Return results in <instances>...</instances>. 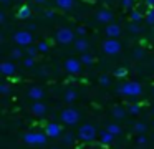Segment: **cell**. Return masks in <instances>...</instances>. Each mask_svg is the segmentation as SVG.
<instances>
[{
	"label": "cell",
	"mask_w": 154,
	"mask_h": 149,
	"mask_svg": "<svg viewBox=\"0 0 154 149\" xmlns=\"http://www.w3.org/2000/svg\"><path fill=\"white\" fill-rule=\"evenodd\" d=\"M103 51L106 55H118L121 51V43L116 38H108L103 42Z\"/></svg>",
	"instance_id": "6"
},
{
	"label": "cell",
	"mask_w": 154,
	"mask_h": 149,
	"mask_svg": "<svg viewBox=\"0 0 154 149\" xmlns=\"http://www.w3.org/2000/svg\"><path fill=\"white\" fill-rule=\"evenodd\" d=\"M65 70L68 73H71V75H76V73L81 71V61L76 58H68L65 61Z\"/></svg>",
	"instance_id": "8"
},
{
	"label": "cell",
	"mask_w": 154,
	"mask_h": 149,
	"mask_svg": "<svg viewBox=\"0 0 154 149\" xmlns=\"http://www.w3.org/2000/svg\"><path fill=\"white\" fill-rule=\"evenodd\" d=\"M47 138L48 136L45 132H27L23 136V141L32 146H43L47 142Z\"/></svg>",
	"instance_id": "3"
},
{
	"label": "cell",
	"mask_w": 154,
	"mask_h": 149,
	"mask_svg": "<svg viewBox=\"0 0 154 149\" xmlns=\"http://www.w3.org/2000/svg\"><path fill=\"white\" fill-rule=\"evenodd\" d=\"M152 113H154V108H152Z\"/></svg>",
	"instance_id": "44"
},
{
	"label": "cell",
	"mask_w": 154,
	"mask_h": 149,
	"mask_svg": "<svg viewBox=\"0 0 154 149\" xmlns=\"http://www.w3.org/2000/svg\"><path fill=\"white\" fill-rule=\"evenodd\" d=\"M45 111H47V106L43 104V103L40 101H35L33 104H32V113H33L35 116H43Z\"/></svg>",
	"instance_id": "14"
},
{
	"label": "cell",
	"mask_w": 154,
	"mask_h": 149,
	"mask_svg": "<svg viewBox=\"0 0 154 149\" xmlns=\"http://www.w3.org/2000/svg\"><path fill=\"white\" fill-rule=\"evenodd\" d=\"M96 20L101 23H109L111 20H113V13H111L109 10H100V12L96 13Z\"/></svg>",
	"instance_id": "12"
},
{
	"label": "cell",
	"mask_w": 154,
	"mask_h": 149,
	"mask_svg": "<svg viewBox=\"0 0 154 149\" xmlns=\"http://www.w3.org/2000/svg\"><path fill=\"white\" fill-rule=\"evenodd\" d=\"M100 83H101L103 86H109V76L101 75V76H100Z\"/></svg>",
	"instance_id": "30"
},
{
	"label": "cell",
	"mask_w": 154,
	"mask_h": 149,
	"mask_svg": "<svg viewBox=\"0 0 154 149\" xmlns=\"http://www.w3.org/2000/svg\"><path fill=\"white\" fill-rule=\"evenodd\" d=\"M141 91H143V88L137 81H126L118 88V93H121L124 96H139Z\"/></svg>",
	"instance_id": "1"
},
{
	"label": "cell",
	"mask_w": 154,
	"mask_h": 149,
	"mask_svg": "<svg viewBox=\"0 0 154 149\" xmlns=\"http://www.w3.org/2000/svg\"><path fill=\"white\" fill-rule=\"evenodd\" d=\"M12 56H14V58H22V51L18 48L12 50Z\"/></svg>",
	"instance_id": "34"
},
{
	"label": "cell",
	"mask_w": 154,
	"mask_h": 149,
	"mask_svg": "<svg viewBox=\"0 0 154 149\" xmlns=\"http://www.w3.org/2000/svg\"><path fill=\"white\" fill-rule=\"evenodd\" d=\"M30 15H32V10L28 8L27 5H23L20 10H18V18H23L25 20V18H30Z\"/></svg>",
	"instance_id": "17"
},
{
	"label": "cell",
	"mask_w": 154,
	"mask_h": 149,
	"mask_svg": "<svg viewBox=\"0 0 154 149\" xmlns=\"http://www.w3.org/2000/svg\"><path fill=\"white\" fill-rule=\"evenodd\" d=\"M100 139H101V142H103V144H109V142H113L114 136L111 134L109 131H103V132H100Z\"/></svg>",
	"instance_id": "15"
},
{
	"label": "cell",
	"mask_w": 154,
	"mask_h": 149,
	"mask_svg": "<svg viewBox=\"0 0 154 149\" xmlns=\"http://www.w3.org/2000/svg\"><path fill=\"white\" fill-rule=\"evenodd\" d=\"M75 40V35L70 28H60L57 32V42L61 43V45H70Z\"/></svg>",
	"instance_id": "7"
},
{
	"label": "cell",
	"mask_w": 154,
	"mask_h": 149,
	"mask_svg": "<svg viewBox=\"0 0 154 149\" xmlns=\"http://www.w3.org/2000/svg\"><path fill=\"white\" fill-rule=\"evenodd\" d=\"M37 3H45V0H35Z\"/></svg>",
	"instance_id": "42"
},
{
	"label": "cell",
	"mask_w": 154,
	"mask_h": 149,
	"mask_svg": "<svg viewBox=\"0 0 154 149\" xmlns=\"http://www.w3.org/2000/svg\"><path fill=\"white\" fill-rule=\"evenodd\" d=\"M129 113L131 114H137V113H139V104H131L129 106Z\"/></svg>",
	"instance_id": "32"
},
{
	"label": "cell",
	"mask_w": 154,
	"mask_h": 149,
	"mask_svg": "<svg viewBox=\"0 0 154 149\" xmlns=\"http://www.w3.org/2000/svg\"><path fill=\"white\" fill-rule=\"evenodd\" d=\"M37 48H38V51L45 53V51H48V48H50V46H48V43H47V42H40Z\"/></svg>",
	"instance_id": "28"
},
{
	"label": "cell",
	"mask_w": 154,
	"mask_h": 149,
	"mask_svg": "<svg viewBox=\"0 0 154 149\" xmlns=\"http://www.w3.org/2000/svg\"><path fill=\"white\" fill-rule=\"evenodd\" d=\"M14 42L20 46H30V43L33 42V36L28 30H18L14 35Z\"/></svg>",
	"instance_id": "4"
},
{
	"label": "cell",
	"mask_w": 154,
	"mask_h": 149,
	"mask_svg": "<svg viewBox=\"0 0 154 149\" xmlns=\"http://www.w3.org/2000/svg\"><path fill=\"white\" fill-rule=\"evenodd\" d=\"M134 131H136L137 134H143V132H146V124H144V123H136V126H134Z\"/></svg>",
	"instance_id": "24"
},
{
	"label": "cell",
	"mask_w": 154,
	"mask_h": 149,
	"mask_svg": "<svg viewBox=\"0 0 154 149\" xmlns=\"http://www.w3.org/2000/svg\"><path fill=\"white\" fill-rule=\"evenodd\" d=\"M61 121L66 123V124H76L80 121V113L75 108H66L61 111Z\"/></svg>",
	"instance_id": "5"
},
{
	"label": "cell",
	"mask_w": 154,
	"mask_h": 149,
	"mask_svg": "<svg viewBox=\"0 0 154 149\" xmlns=\"http://www.w3.org/2000/svg\"><path fill=\"white\" fill-rule=\"evenodd\" d=\"M128 75V70L126 68H118L114 70V76H118V78H123V76Z\"/></svg>",
	"instance_id": "26"
},
{
	"label": "cell",
	"mask_w": 154,
	"mask_h": 149,
	"mask_svg": "<svg viewBox=\"0 0 154 149\" xmlns=\"http://www.w3.org/2000/svg\"><path fill=\"white\" fill-rule=\"evenodd\" d=\"M143 18V15H141V12L139 10H131V22H139V20Z\"/></svg>",
	"instance_id": "22"
},
{
	"label": "cell",
	"mask_w": 154,
	"mask_h": 149,
	"mask_svg": "<svg viewBox=\"0 0 154 149\" xmlns=\"http://www.w3.org/2000/svg\"><path fill=\"white\" fill-rule=\"evenodd\" d=\"M63 142H65V144H68V146L73 144V134H66L63 138Z\"/></svg>",
	"instance_id": "31"
},
{
	"label": "cell",
	"mask_w": 154,
	"mask_h": 149,
	"mask_svg": "<svg viewBox=\"0 0 154 149\" xmlns=\"http://www.w3.org/2000/svg\"><path fill=\"white\" fill-rule=\"evenodd\" d=\"M27 96L32 98V99H35V101H40V99L45 96V93H43V89H42L40 86H32V88L28 89Z\"/></svg>",
	"instance_id": "10"
},
{
	"label": "cell",
	"mask_w": 154,
	"mask_h": 149,
	"mask_svg": "<svg viewBox=\"0 0 154 149\" xmlns=\"http://www.w3.org/2000/svg\"><path fill=\"white\" fill-rule=\"evenodd\" d=\"M94 58L90 55V53H83V56H81V63L83 65H93Z\"/></svg>",
	"instance_id": "21"
},
{
	"label": "cell",
	"mask_w": 154,
	"mask_h": 149,
	"mask_svg": "<svg viewBox=\"0 0 154 149\" xmlns=\"http://www.w3.org/2000/svg\"><path fill=\"white\" fill-rule=\"evenodd\" d=\"M121 3H123V7L124 8H131V7H133V0H121Z\"/></svg>",
	"instance_id": "33"
},
{
	"label": "cell",
	"mask_w": 154,
	"mask_h": 149,
	"mask_svg": "<svg viewBox=\"0 0 154 149\" xmlns=\"http://www.w3.org/2000/svg\"><path fill=\"white\" fill-rule=\"evenodd\" d=\"M15 65L12 61H4L2 65H0V71H2V75H5V76H12L15 73Z\"/></svg>",
	"instance_id": "11"
},
{
	"label": "cell",
	"mask_w": 154,
	"mask_h": 149,
	"mask_svg": "<svg viewBox=\"0 0 154 149\" xmlns=\"http://www.w3.org/2000/svg\"><path fill=\"white\" fill-rule=\"evenodd\" d=\"M88 46H90V45H88V42H86V40H83V38H81V40H78V42L75 43V48H76L80 53H86Z\"/></svg>",
	"instance_id": "16"
},
{
	"label": "cell",
	"mask_w": 154,
	"mask_h": 149,
	"mask_svg": "<svg viewBox=\"0 0 154 149\" xmlns=\"http://www.w3.org/2000/svg\"><path fill=\"white\" fill-rule=\"evenodd\" d=\"M57 5L63 10H70L73 7V0H57Z\"/></svg>",
	"instance_id": "18"
},
{
	"label": "cell",
	"mask_w": 154,
	"mask_h": 149,
	"mask_svg": "<svg viewBox=\"0 0 154 149\" xmlns=\"http://www.w3.org/2000/svg\"><path fill=\"white\" fill-rule=\"evenodd\" d=\"M152 95H154V89H152Z\"/></svg>",
	"instance_id": "43"
},
{
	"label": "cell",
	"mask_w": 154,
	"mask_h": 149,
	"mask_svg": "<svg viewBox=\"0 0 154 149\" xmlns=\"http://www.w3.org/2000/svg\"><path fill=\"white\" fill-rule=\"evenodd\" d=\"M0 91L4 93V95H7V93H8V85H2V86H0Z\"/></svg>",
	"instance_id": "36"
},
{
	"label": "cell",
	"mask_w": 154,
	"mask_h": 149,
	"mask_svg": "<svg viewBox=\"0 0 154 149\" xmlns=\"http://www.w3.org/2000/svg\"><path fill=\"white\" fill-rule=\"evenodd\" d=\"M146 22L149 23V25H154V8H149L146 13Z\"/></svg>",
	"instance_id": "23"
},
{
	"label": "cell",
	"mask_w": 154,
	"mask_h": 149,
	"mask_svg": "<svg viewBox=\"0 0 154 149\" xmlns=\"http://www.w3.org/2000/svg\"><path fill=\"white\" fill-rule=\"evenodd\" d=\"M106 131H109L113 136H116V134H119V132H121V128H119V124H116V123H111V124L106 128Z\"/></svg>",
	"instance_id": "20"
},
{
	"label": "cell",
	"mask_w": 154,
	"mask_h": 149,
	"mask_svg": "<svg viewBox=\"0 0 154 149\" xmlns=\"http://www.w3.org/2000/svg\"><path fill=\"white\" fill-rule=\"evenodd\" d=\"M38 51V48H32V46H28V56H35Z\"/></svg>",
	"instance_id": "35"
},
{
	"label": "cell",
	"mask_w": 154,
	"mask_h": 149,
	"mask_svg": "<svg viewBox=\"0 0 154 149\" xmlns=\"http://www.w3.org/2000/svg\"><path fill=\"white\" fill-rule=\"evenodd\" d=\"M121 33V28L119 25H114V23H109V25L106 26V36L108 38H118Z\"/></svg>",
	"instance_id": "13"
},
{
	"label": "cell",
	"mask_w": 154,
	"mask_h": 149,
	"mask_svg": "<svg viewBox=\"0 0 154 149\" xmlns=\"http://www.w3.org/2000/svg\"><path fill=\"white\" fill-rule=\"evenodd\" d=\"M137 142H139V144H146V138H144V136H139V138H137Z\"/></svg>",
	"instance_id": "38"
},
{
	"label": "cell",
	"mask_w": 154,
	"mask_h": 149,
	"mask_svg": "<svg viewBox=\"0 0 154 149\" xmlns=\"http://www.w3.org/2000/svg\"><path fill=\"white\" fill-rule=\"evenodd\" d=\"M146 3L151 7V8H154V0H146Z\"/></svg>",
	"instance_id": "40"
},
{
	"label": "cell",
	"mask_w": 154,
	"mask_h": 149,
	"mask_svg": "<svg viewBox=\"0 0 154 149\" xmlns=\"http://www.w3.org/2000/svg\"><path fill=\"white\" fill-rule=\"evenodd\" d=\"M124 114H126V113H124V109L123 108H114L113 109V116H114V118H124Z\"/></svg>",
	"instance_id": "25"
},
{
	"label": "cell",
	"mask_w": 154,
	"mask_h": 149,
	"mask_svg": "<svg viewBox=\"0 0 154 149\" xmlns=\"http://www.w3.org/2000/svg\"><path fill=\"white\" fill-rule=\"evenodd\" d=\"M96 136H98L96 129H94V126L90 124V123L80 126V129H78V138H80L81 141H93Z\"/></svg>",
	"instance_id": "2"
},
{
	"label": "cell",
	"mask_w": 154,
	"mask_h": 149,
	"mask_svg": "<svg viewBox=\"0 0 154 149\" xmlns=\"http://www.w3.org/2000/svg\"><path fill=\"white\" fill-rule=\"evenodd\" d=\"M85 33H86V30H85L83 26H80V28H78V35H85Z\"/></svg>",
	"instance_id": "39"
},
{
	"label": "cell",
	"mask_w": 154,
	"mask_h": 149,
	"mask_svg": "<svg viewBox=\"0 0 154 149\" xmlns=\"http://www.w3.org/2000/svg\"><path fill=\"white\" fill-rule=\"evenodd\" d=\"M134 55H136V58H143L144 51H143V50H136V51H134Z\"/></svg>",
	"instance_id": "37"
},
{
	"label": "cell",
	"mask_w": 154,
	"mask_h": 149,
	"mask_svg": "<svg viewBox=\"0 0 154 149\" xmlns=\"http://www.w3.org/2000/svg\"><path fill=\"white\" fill-rule=\"evenodd\" d=\"M75 99H76V91H75V89H68V91L65 93V101H66V103H73Z\"/></svg>",
	"instance_id": "19"
},
{
	"label": "cell",
	"mask_w": 154,
	"mask_h": 149,
	"mask_svg": "<svg viewBox=\"0 0 154 149\" xmlns=\"http://www.w3.org/2000/svg\"><path fill=\"white\" fill-rule=\"evenodd\" d=\"M45 134H47L48 138H58V136L61 134L60 124H57V123H48L47 128H45Z\"/></svg>",
	"instance_id": "9"
},
{
	"label": "cell",
	"mask_w": 154,
	"mask_h": 149,
	"mask_svg": "<svg viewBox=\"0 0 154 149\" xmlns=\"http://www.w3.org/2000/svg\"><path fill=\"white\" fill-rule=\"evenodd\" d=\"M129 32H131V33H139V32H141V26L137 25V23L131 22V23H129Z\"/></svg>",
	"instance_id": "27"
},
{
	"label": "cell",
	"mask_w": 154,
	"mask_h": 149,
	"mask_svg": "<svg viewBox=\"0 0 154 149\" xmlns=\"http://www.w3.org/2000/svg\"><path fill=\"white\" fill-rule=\"evenodd\" d=\"M23 65L27 66V68H32V66L35 65V60H33V56H27V58L23 60Z\"/></svg>",
	"instance_id": "29"
},
{
	"label": "cell",
	"mask_w": 154,
	"mask_h": 149,
	"mask_svg": "<svg viewBox=\"0 0 154 149\" xmlns=\"http://www.w3.org/2000/svg\"><path fill=\"white\" fill-rule=\"evenodd\" d=\"M0 3H4V5H8V3H10V0H0Z\"/></svg>",
	"instance_id": "41"
}]
</instances>
